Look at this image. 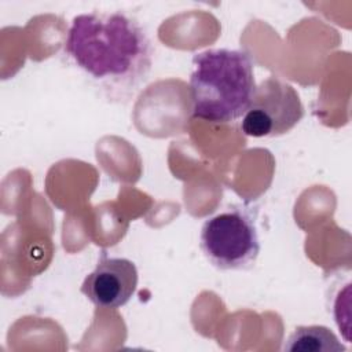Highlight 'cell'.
I'll return each instance as SVG.
<instances>
[{"mask_svg": "<svg viewBox=\"0 0 352 352\" xmlns=\"http://www.w3.org/2000/svg\"><path fill=\"white\" fill-rule=\"evenodd\" d=\"M138 278L133 261L124 257H107L103 253L95 270L85 276L81 293L99 308L117 309L133 296Z\"/></svg>", "mask_w": 352, "mask_h": 352, "instance_id": "5b68a950", "label": "cell"}, {"mask_svg": "<svg viewBox=\"0 0 352 352\" xmlns=\"http://www.w3.org/2000/svg\"><path fill=\"white\" fill-rule=\"evenodd\" d=\"M63 54L100 95L121 103L148 78L154 50L135 16L124 11H95L72 19Z\"/></svg>", "mask_w": 352, "mask_h": 352, "instance_id": "6da1fadb", "label": "cell"}, {"mask_svg": "<svg viewBox=\"0 0 352 352\" xmlns=\"http://www.w3.org/2000/svg\"><path fill=\"white\" fill-rule=\"evenodd\" d=\"M199 248L208 261L219 270L252 268L260 253L254 219L241 208L206 219L201 227Z\"/></svg>", "mask_w": 352, "mask_h": 352, "instance_id": "3957f363", "label": "cell"}, {"mask_svg": "<svg viewBox=\"0 0 352 352\" xmlns=\"http://www.w3.org/2000/svg\"><path fill=\"white\" fill-rule=\"evenodd\" d=\"M302 116L304 106L297 91L279 77L270 76L256 87L241 128L246 136L275 138L292 131Z\"/></svg>", "mask_w": 352, "mask_h": 352, "instance_id": "277c9868", "label": "cell"}, {"mask_svg": "<svg viewBox=\"0 0 352 352\" xmlns=\"http://www.w3.org/2000/svg\"><path fill=\"white\" fill-rule=\"evenodd\" d=\"M191 65L192 117L213 124L243 117L257 87L249 54L228 48L206 50L195 54Z\"/></svg>", "mask_w": 352, "mask_h": 352, "instance_id": "7a4b0ae2", "label": "cell"}, {"mask_svg": "<svg viewBox=\"0 0 352 352\" xmlns=\"http://www.w3.org/2000/svg\"><path fill=\"white\" fill-rule=\"evenodd\" d=\"M283 351L289 352H342L345 346L326 326H298L286 338Z\"/></svg>", "mask_w": 352, "mask_h": 352, "instance_id": "8992f818", "label": "cell"}]
</instances>
